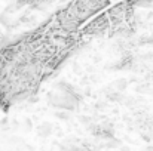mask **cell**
I'll list each match as a JSON object with an SVG mask.
<instances>
[{
    "mask_svg": "<svg viewBox=\"0 0 153 151\" xmlns=\"http://www.w3.org/2000/svg\"><path fill=\"white\" fill-rule=\"evenodd\" d=\"M37 133H39V136H42V138L49 136V135L52 133V124L51 123H48V122L40 123L39 127H37Z\"/></svg>",
    "mask_w": 153,
    "mask_h": 151,
    "instance_id": "cell-1",
    "label": "cell"
},
{
    "mask_svg": "<svg viewBox=\"0 0 153 151\" xmlns=\"http://www.w3.org/2000/svg\"><path fill=\"white\" fill-rule=\"evenodd\" d=\"M126 86H128V80H126V79H117V80H114V82L111 83V88H113L114 91H117V92L125 91Z\"/></svg>",
    "mask_w": 153,
    "mask_h": 151,
    "instance_id": "cell-2",
    "label": "cell"
},
{
    "mask_svg": "<svg viewBox=\"0 0 153 151\" xmlns=\"http://www.w3.org/2000/svg\"><path fill=\"white\" fill-rule=\"evenodd\" d=\"M55 117H58L59 120H68L70 119V114L67 110H61V111H56L55 113Z\"/></svg>",
    "mask_w": 153,
    "mask_h": 151,
    "instance_id": "cell-3",
    "label": "cell"
},
{
    "mask_svg": "<svg viewBox=\"0 0 153 151\" xmlns=\"http://www.w3.org/2000/svg\"><path fill=\"white\" fill-rule=\"evenodd\" d=\"M120 151H129V148H128L126 145H122V147H120Z\"/></svg>",
    "mask_w": 153,
    "mask_h": 151,
    "instance_id": "cell-4",
    "label": "cell"
}]
</instances>
